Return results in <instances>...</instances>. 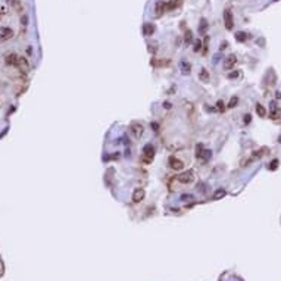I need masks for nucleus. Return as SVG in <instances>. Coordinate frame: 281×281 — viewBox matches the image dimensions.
<instances>
[{
    "label": "nucleus",
    "instance_id": "nucleus-25",
    "mask_svg": "<svg viewBox=\"0 0 281 281\" xmlns=\"http://www.w3.org/2000/svg\"><path fill=\"white\" fill-rule=\"evenodd\" d=\"M206 28H208V24H206V19H202V25H200V31L205 32L206 31Z\"/></svg>",
    "mask_w": 281,
    "mask_h": 281
},
{
    "label": "nucleus",
    "instance_id": "nucleus-21",
    "mask_svg": "<svg viewBox=\"0 0 281 281\" xmlns=\"http://www.w3.org/2000/svg\"><path fill=\"white\" fill-rule=\"evenodd\" d=\"M225 194H227V193H225V190H222V188H219V190H216V191H215L214 199H221V197H224Z\"/></svg>",
    "mask_w": 281,
    "mask_h": 281
},
{
    "label": "nucleus",
    "instance_id": "nucleus-23",
    "mask_svg": "<svg viewBox=\"0 0 281 281\" xmlns=\"http://www.w3.org/2000/svg\"><path fill=\"white\" fill-rule=\"evenodd\" d=\"M200 49H202V41H200V40H196V41H194L193 50H194V52H200Z\"/></svg>",
    "mask_w": 281,
    "mask_h": 281
},
{
    "label": "nucleus",
    "instance_id": "nucleus-1",
    "mask_svg": "<svg viewBox=\"0 0 281 281\" xmlns=\"http://www.w3.org/2000/svg\"><path fill=\"white\" fill-rule=\"evenodd\" d=\"M153 157H155V147L152 146V144H146V146L143 147V156H141V162L143 163H150L153 161Z\"/></svg>",
    "mask_w": 281,
    "mask_h": 281
},
{
    "label": "nucleus",
    "instance_id": "nucleus-3",
    "mask_svg": "<svg viewBox=\"0 0 281 281\" xmlns=\"http://www.w3.org/2000/svg\"><path fill=\"white\" fill-rule=\"evenodd\" d=\"M177 180L181 184H190V182L194 181V174H193V171H186L182 174H180L177 177Z\"/></svg>",
    "mask_w": 281,
    "mask_h": 281
},
{
    "label": "nucleus",
    "instance_id": "nucleus-4",
    "mask_svg": "<svg viewBox=\"0 0 281 281\" xmlns=\"http://www.w3.org/2000/svg\"><path fill=\"white\" fill-rule=\"evenodd\" d=\"M5 62L7 65H12V66H19V62H21V56H18L16 53H9L5 56Z\"/></svg>",
    "mask_w": 281,
    "mask_h": 281
},
{
    "label": "nucleus",
    "instance_id": "nucleus-33",
    "mask_svg": "<svg viewBox=\"0 0 281 281\" xmlns=\"http://www.w3.org/2000/svg\"><path fill=\"white\" fill-rule=\"evenodd\" d=\"M278 141H280V144H281V135H280V138H278Z\"/></svg>",
    "mask_w": 281,
    "mask_h": 281
},
{
    "label": "nucleus",
    "instance_id": "nucleus-18",
    "mask_svg": "<svg viewBox=\"0 0 281 281\" xmlns=\"http://www.w3.org/2000/svg\"><path fill=\"white\" fill-rule=\"evenodd\" d=\"M199 78L202 80L203 83H208L209 81V74L206 69H202V72H200V75H199Z\"/></svg>",
    "mask_w": 281,
    "mask_h": 281
},
{
    "label": "nucleus",
    "instance_id": "nucleus-34",
    "mask_svg": "<svg viewBox=\"0 0 281 281\" xmlns=\"http://www.w3.org/2000/svg\"><path fill=\"white\" fill-rule=\"evenodd\" d=\"M7 2H11V0H7Z\"/></svg>",
    "mask_w": 281,
    "mask_h": 281
},
{
    "label": "nucleus",
    "instance_id": "nucleus-13",
    "mask_svg": "<svg viewBox=\"0 0 281 281\" xmlns=\"http://www.w3.org/2000/svg\"><path fill=\"white\" fill-rule=\"evenodd\" d=\"M153 32H155V25L150 24V22H146V24L143 25V34L146 37H150Z\"/></svg>",
    "mask_w": 281,
    "mask_h": 281
},
{
    "label": "nucleus",
    "instance_id": "nucleus-17",
    "mask_svg": "<svg viewBox=\"0 0 281 281\" xmlns=\"http://www.w3.org/2000/svg\"><path fill=\"white\" fill-rule=\"evenodd\" d=\"M180 66H181L182 74H190V71H191V65H190V63H187V62H184V61L180 63Z\"/></svg>",
    "mask_w": 281,
    "mask_h": 281
},
{
    "label": "nucleus",
    "instance_id": "nucleus-11",
    "mask_svg": "<svg viewBox=\"0 0 281 281\" xmlns=\"http://www.w3.org/2000/svg\"><path fill=\"white\" fill-rule=\"evenodd\" d=\"M155 12H156V18H161L165 12H167V3L165 2H162V0H159V2H156V6H155Z\"/></svg>",
    "mask_w": 281,
    "mask_h": 281
},
{
    "label": "nucleus",
    "instance_id": "nucleus-20",
    "mask_svg": "<svg viewBox=\"0 0 281 281\" xmlns=\"http://www.w3.org/2000/svg\"><path fill=\"white\" fill-rule=\"evenodd\" d=\"M191 40H193V32L190 31V30H187L186 34H184V41L188 44V43H191Z\"/></svg>",
    "mask_w": 281,
    "mask_h": 281
},
{
    "label": "nucleus",
    "instance_id": "nucleus-14",
    "mask_svg": "<svg viewBox=\"0 0 281 281\" xmlns=\"http://www.w3.org/2000/svg\"><path fill=\"white\" fill-rule=\"evenodd\" d=\"M182 3V0H169L167 3V11H174V9H177L180 7Z\"/></svg>",
    "mask_w": 281,
    "mask_h": 281
},
{
    "label": "nucleus",
    "instance_id": "nucleus-32",
    "mask_svg": "<svg viewBox=\"0 0 281 281\" xmlns=\"http://www.w3.org/2000/svg\"><path fill=\"white\" fill-rule=\"evenodd\" d=\"M275 99H281V91H277L275 93Z\"/></svg>",
    "mask_w": 281,
    "mask_h": 281
},
{
    "label": "nucleus",
    "instance_id": "nucleus-5",
    "mask_svg": "<svg viewBox=\"0 0 281 281\" xmlns=\"http://www.w3.org/2000/svg\"><path fill=\"white\" fill-rule=\"evenodd\" d=\"M12 37H13V30L7 28V27H2L0 28V43L11 40Z\"/></svg>",
    "mask_w": 281,
    "mask_h": 281
},
{
    "label": "nucleus",
    "instance_id": "nucleus-15",
    "mask_svg": "<svg viewBox=\"0 0 281 281\" xmlns=\"http://www.w3.org/2000/svg\"><path fill=\"white\" fill-rule=\"evenodd\" d=\"M247 38H249V34H246V32H243V31H240V32H237V34H235V40H237V41H240V43L246 41Z\"/></svg>",
    "mask_w": 281,
    "mask_h": 281
},
{
    "label": "nucleus",
    "instance_id": "nucleus-7",
    "mask_svg": "<svg viewBox=\"0 0 281 281\" xmlns=\"http://www.w3.org/2000/svg\"><path fill=\"white\" fill-rule=\"evenodd\" d=\"M281 115V109L277 106V102H271L269 104V118L271 119H278Z\"/></svg>",
    "mask_w": 281,
    "mask_h": 281
},
{
    "label": "nucleus",
    "instance_id": "nucleus-24",
    "mask_svg": "<svg viewBox=\"0 0 281 281\" xmlns=\"http://www.w3.org/2000/svg\"><path fill=\"white\" fill-rule=\"evenodd\" d=\"M237 103H239V99H237V97H231V100H230V103H228V108H235Z\"/></svg>",
    "mask_w": 281,
    "mask_h": 281
},
{
    "label": "nucleus",
    "instance_id": "nucleus-12",
    "mask_svg": "<svg viewBox=\"0 0 281 281\" xmlns=\"http://www.w3.org/2000/svg\"><path fill=\"white\" fill-rule=\"evenodd\" d=\"M235 63H237V57H235L234 55H230V56L224 61V68L225 69H233Z\"/></svg>",
    "mask_w": 281,
    "mask_h": 281
},
{
    "label": "nucleus",
    "instance_id": "nucleus-16",
    "mask_svg": "<svg viewBox=\"0 0 281 281\" xmlns=\"http://www.w3.org/2000/svg\"><path fill=\"white\" fill-rule=\"evenodd\" d=\"M256 114L259 115L260 118H265V116H266V109L262 106V104L258 103V104H256Z\"/></svg>",
    "mask_w": 281,
    "mask_h": 281
},
{
    "label": "nucleus",
    "instance_id": "nucleus-22",
    "mask_svg": "<svg viewBox=\"0 0 281 281\" xmlns=\"http://www.w3.org/2000/svg\"><path fill=\"white\" fill-rule=\"evenodd\" d=\"M216 110H219V112H224L225 110V104L222 100H218V103H216Z\"/></svg>",
    "mask_w": 281,
    "mask_h": 281
},
{
    "label": "nucleus",
    "instance_id": "nucleus-6",
    "mask_svg": "<svg viewBox=\"0 0 281 281\" xmlns=\"http://www.w3.org/2000/svg\"><path fill=\"white\" fill-rule=\"evenodd\" d=\"M224 24L227 30H233L234 27V21H233V13L230 9H225L224 11Z\"/></svg>",
    "mask_w": 281,
    "mask_h": 281
},
{
    "label": "nucleus",
    "instance_id": "nucleus-27",
    "mask_svg": "<svg viewBox=\"0 0 281 281\" xmlns=\"http://www.w3.org/2000/svg\"><path fill=\"white\" fill-rule=\"evenodd\" d=\"M243 118H245V119H243V122H245V124H249L250 121H252V116H250L249 114H247V115H245Z\"/></svg>",
    "mask_w": 281,
    "mask_h": 281
},
{
    "label": "nucleus",
    "instance_id": "nucleus-26",
    "mask_svg": "<svg viewBox=\"0 0 281 281\" xmlns=\"http://www.w3.org/2000/svg\"><path fill=\"white\" fill-rule=\"evenodd\" d=\"M237 77H239V71H234V72H230V74H228V78H230V80L237 78Z\"/></svg>",
    "mask_w": 281,
    "mask_h": 281
},
{
    "label": "nucleus",
    "instance_id": "nucleus-2",
    "mask_svg": "<svg viewBox=\"0 0 281 281\" xmlns=\"http://www.w3.org/2000/svg\"><path fill=\"white\" fill-rule=\"evenodd\" d=\"M130 133H131V135L134 137L135 140H140L141 137H143L144 128H143V125L138 124V122H133V124L130 125Z\"/></svg>",
    "mask_w": 281,
    "mask_h": 281
},
{
    "label": "nucleus",
    "instance_id": "nucleus-8",
    "mask_svg": "<svg viewBox=\"0 0 281 281\" xmlns=\"http://www.w3.org/2000/svg\"><path fill=\"white\" fill-rule=\"evenodd\" d=\"M168 163H169V167H171L174 171H181L182 168H184V163H182V161L177 159L175 156H171V157H169Z\"/></svg>",
    "mask_w": 281,
    "mask_h": 281
},
{
    "label": "nucleus",
    "instance_id": "nucleus-28",
    "mask_svg": "<svg viewBox=\"0 0 281 281\" xmlns=\"http://www.w3.org/2000/svg\"><path fill=\"white\" fill-rule=\"evenodd\" d=\"M193 199V196L191 194H184V196H182L181 197V200H184V202H187V200H191Z\"/></svg>",
    "mask_w": 281,
    "mask_h": 281
},
{
    "label": "nucleus",
    "instance_id": "nucleus-29",
    "mask_svg": "<svg viewBox=\"0 0 281 281\" xmlns=\"http://www.w3.org/2000/svg\"><path fill=\"white\" fill-rule=\"evenodd\" d=\"M163 108H165V109H171V103H169V102H165V103H163Z\"/></svg>",
    "mask_w": 281,
    "mask_h": 281
},
{
    "label": "nucleus",
    "instance_id": "nucleus-31",
    "mask_svg": "<svg viewBox=\"0 0 281 281\" xmlns=\"http://www.w3.org/2000/svg\"><path fill=\"white\" fill-rule=\"evenodd\" d=\"M21 22L24 24V25H27V16H22V18H21Z\"/></svg>",
    "mask_w": 281,
    "mask_h": 281
},
{
    "label": "nucleus",
    "instance_id": "nucleus-30",
    "mask_svg": "<svg viewBox=\"0 0 281 281\" xmlns=\"http://www.w3.org/2000/svg\"><path fill=\"white\" fill-rule=\"evenodd\" d=\"M227 46H228V43L224 41L222 44H221V47H219V49H221V50H224V49H227Z\"/></svg>",
    "mask_w": 281,
    "mask_h": 281
},
{
    "label": "nucleus",
    "instance_id": "nucleus-19",
    "mask_svg": "<svg viewBox=\"0 0 281 281\" xmlns=\"http://www.w3.org/2000/svg\"><path fill=\"white\" fill-rule=\"evenodd\" d=\"M278 165H280L278 159H274V161H272L269 165H268V169H269V171H275L277 168H278Z\"/></svg>",
    "mask_w": 281,
    "mask_h": 281
},
{
    "label": "nucleus",
    "instance_id": "nucleus-10",
    "mask_svg": "<svg viewBox=\"0 0 281 281\" xmlns=\"http://www.w3.org/2000/svg\"><path fill=\"white\" fill-rule=\"evenodd\" d=\"M146 196V191L144 188H135L134 193H133V202L134 203H140Z\"/></svg>",
    "mask_w": 281,
    "mask_h": 281
},
{
    "label": "nucleus",
    "instance_id": "nucleus-9",
    "mask_svg": "<svg viewBox=\"0 0 281 281\" xmlns=\"http://www.w3.org/2000/svg\"><path fill=\"white\" fill-rule=\"evenodd\" d=\"M197 153H196V156L199 157V159H202V161H209L211 159V156H212V152L211 150H205L202 146H197Z\"/></svg>",
    "mask_w": 281,
    "mask_h": 281
}]
</instances>
